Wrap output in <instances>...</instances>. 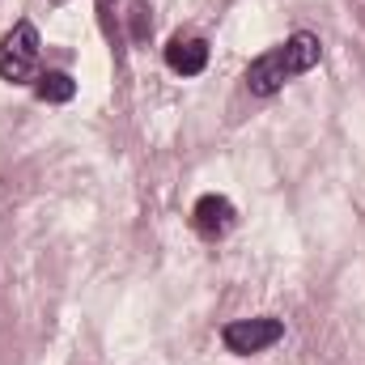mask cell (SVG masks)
<instances>
[{"instance_id": "6da1fadb", "label": "cell", "mask_w": 365, "mask_h": 365, "mask_svg": "<svg viewBox=\"0 0 365 365\" xmlns=\"http://www.w3.org/2000/svg\"><path fill=\"white\" fill-rule=\"evenodd\" d=\"M319 56H323V47H319V38L314 34H293V38H284L280 47L272 51H264L251 68H247V90L259 93V98H268V93L284 90L289 81H297L302 73H310L314 64H319Z\"/></svg>"}, {"instance_id": "7a4b0ae2", "label": "cell", "mask_w": 365, "mask_h": 365, "mask_svg": "<svg viewBox=\"0 0 365 365\" xmlns=\"http://www.w3.org/2000/svg\"><path fill=\"white\" fill-rule=\"evenodd\" d=\"M0 77L9 86H26L38 77V30L30 21H17L0 38Z\"/></svg>"}, {"instance_id": "3957f363", "label": "cell", "mask_w": 365, "mask_h": 365, "mask_svg": "<svg viewBox=\"0 0 365 365\" xmlns=\"http://www.w3.org/2000/svg\"><path fill=\"white\" fill-rule=\"evenodd\" d=\"M280 336H284V323L272 319V314H259V319H234V323L221 331L225 349H230V353H238V357H251V353L272 349Z\"/></svg>"}, {"instance_id": "277c9868", "label": "cell", "mask_w": 365, "mask_h": 365, "mask_svg": "<svg viewBox=\"0 0 365 365\" xmlns=\"http://www.w3.org/2000/svg\"><path fill=\"white\" fill-rule=\"evenodd\" d=\"M191 221H195V230H200L204 238H221V234L234 230L238 212H234V204H230L225 195H200L195 208H191Z\"/></svg>"}, {"instance_id": "5b68a950", "label": "cell", "mask_w": 365, "mask_h": 365, "mask_svg": "<svg viewBox=\"0 0 365 365\" xmlns=\"http://www.w3.org/2000/svg\"><path fill=\"white\" fill-rule=\"evenodd\" d=\"M166 64L179 73V77H200L204 68H208V43L204 38H170V47H166Z\"/></svg>"}, {"instance_id": "8992f818", "label": "cell", "mask_w": 365, "mask_h": 365, "mask_svg": "<svg viewBox=\"0 0 365 365\" xmlns=\"http://www.w3.org/2000/svg\"><path fill=\"white\" fill-rule=\"evenodd\" d=\"M98 13H102L106 38H110V43H123V38H132L128 21L140 17V4H136V0H98Z\"/></svg>"}, {"instance_id": "52a82bcc", "label": "cell", "mask_w": 365, "mask_h": 365, "mask_svg": "<svg viewBox=\"0 0 365 365\" xmlns=\"http://www.w3.org/2000/svg\"><path fill=\"white\" fill-rule=\"evenodd\" d=\"M34 93H38L43 102H68V98L77 93V86H73L68 73H56V68H51V73H38V77H34Z\"/></svg>"}]
</instances>
